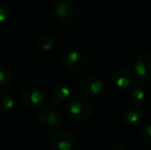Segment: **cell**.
I'll use <instances>...</instances> for the list:
<instances>
[{
	"mask_svg": "<svg viewBox=\"0 0 151 150\" xmlns=\"http://www.w3.org/2000/svg\"><path fill=\"white\" fill-rule=\"evenodd\" d=\"M38 121L45 131L56 132L62 126V115L56 107L47 105L39 111Z\"/></svg>",
	"mask_w": 151,
	"mask_h": 150,
	"instance_id": "1",
	"label": "cell"
},
{
	"mask_svg": "<svg viewBox=\"0 0 151 150\" xmlns=\"http://www.w3.org/2000/svg\"><path fill=\"white\" fill-rule=\"evenodd\" d=\"M69 112L80 119H88L95 113V105L86 98L75 97L69 102Z\"/></svg>",
	"mask_w": 151,
	"mask_h": 150,
	"instance_id": "2",
	"label": "cell"
},
{
	"mask_svg": "<svg viewBox=\"0 0 151 150\" xmlns=\"http://www.w3.org/2000/svg\"><path fill=\"white\" fill-rule=\"evenodd\" d=\"M54 14L63 22H72L78 14L76 0H57L52 5Z\"/></svg>",
	"mask_w": 151,
	"mask_h": 150,
	"instance_id": "3",
	"label": "cell"
},
{
	"mask_svg": "<svg viewBox=\"0 0 151 150\" xmlns=\"http://www.w3.org/2000/svg\"><path fill=\"white\" fill-rule=\"evenodd\" d=\"M63 64L68 71L72 73H81L88 67V59L77 50H70L63 57Z\"/></svg>",
	"mask_w": 151,
	"mask_h": 150,
	"instance_id": "4",
	"label": "cell"
},
{
	"mask_svg": "<svg viewBox=\"0 0 151 150\" xmlns=\"http://www.w3.org/2000/svg\"><path fill=\"white\" fill-rule=\"evenodd\" d=\"M111 81L119 90H127L136 83L135 73L127 68H118L112 73Z\"/></svg>",
	"mask_w": 151,
	"mask_h": 150,
	"instance_id": "5",
	"label": "cell"
},
{
	"mask_svg": "<svg viewBox=\"0 0 151 150\" xmlns=\"http://www.w3.org/2000/svg\"><path fill=\"white\" fill-rule=\"evenodd\" d=\"M21 101L26 107L35 109L42 106L45 102V95L41 90L35 88H26L21 95Z\"/></svg>",
	"mask_w": 151,
	"mask_h": 150,
	"instance_id": "6",
	"label": "cell"
},
{
	"mask_svg": "<svg viewBox=\"0 0 151 150\" xmlns=\"http://www.w3.org/2000/svg\"><path fill=\"white\" fill-rule=\"evenodd\" d=\"M81 88L84 94L91 98L100 97L104 93V83L100 78L93 75H88L84 77L81 81Z\"/></svg>",
	"mask_w": 151,
	"mask_h": 150,
	"instance_id": "7",
	"label": "cell"
},
{
	"mask_svg": "<svg viewBox=\"0 0 151 150\" xmlns=\"http://www.w3.org/2000/svg\"><path fill=\"white\" fill-rule=\"evenodd\" d=\"M135 74L143 79H151V54H142L134 63Z\"/></svg>",
	"mask_w": 151,
	"mask_h": 150,
	"instance_id": "8",
	"label": "cell"
},
{
	"mask_svg": "<svg viewBox=\"0 0 151 150\" xmlns=\"http://www.w3.org/2000/svg\"><path fill=\"white\" fill-rule=\"evenodd\" d=\"M73 144V136L68 132L56 133L50 139V145L54 150H71Z\"/></svg>",
	"mask_w": 151,
	"mask_h": 150,
	"instance_id": "9",
	"label": "cell"
},
{
	"mask_svg": "<svg viewBox=\"0 0 151 150\" xmlns=\"http://www.w3.org/2000/svg\"><path fill=\"white\" fill-rule=\"evenodd\" d=\"M122 119L125 126L129 128H134L141 123L142 121V113L137 106H129L124 109L122 113Z\"/></svg>",
	"mask_w": 151,
	"mask_h": 150,
	"instance_id": "10",
	"label": "cell"
},
{
	"mask_svg": "<svg viewBox=\"0 0 151 150\" xmlns=\"http://www.w3.org/2000/svg\"><path fill=\"white\" fill-rule=\"evenodd\" d=\"M71 97V88L66 84H59L52 93V100L58 105L66 103Z\"/></svg>",
	"mask_w": 151,
	"mask_h": 150,
	"instance_id": "11",
	"label": "cell"
},
{
	"mask_svg": "<svg viewBox=\"0 0 151 150\" xmlns=\"http://www.w3.org/2000/svg\"><path fill=\"white\" fill-rule=\"evenodd\" d=\"M14 80V72L5 65H0V90L9 88Z\"/></svg>",
	"mask_w": 151,
	"mask_h": 150,
	"instance_id": "12",
	"label": "cell"
},
{
	"mask_svg": "<svg viewBox=\"0 0 151 150\" xmlns=\"http://www.w3.org/2000/svg\"><path fill=\"white\" fill-rule=\"evenodd\" d=\"M147 99V94L141 88H133L127 94V100L133 106H141Z\"/></svg>",
	"mask_w": 151,
	"mask_h": 150,
	"instance_id": "13",
	"label": "cell"
},
{
	"mask_svg": "<svg viewBox=\"0 0 151 150\" xmlns=\"http://www.w3.org/2000/svg\"><path fill=\"white\" fill-rule=\"evenodd\" d=\"M36 46L42 52H50L55 47V41L50 36L42 34L39 35L36 39Z\"/></svg>",
	"mask_w": 151,
	"mask_h": 150,
	"instance_id": "14",
	"label": "cell"
},
{
	"mask_svg": "<svg viewBox=\"0 0 151 150\" xmlns=\"http://www.w3.org/2000/svg\"><path fill=\"white\" fill-rule=\"evenodd\" d=\"M14 106V101L12 97L6 93L0 94V111L3 113L10 111Z\"/></svg>",
	"mask_w": 151,
	"mask_h": 150,
	"instance_id": "15",
	"label": "cell"
},
{
	"mask_svg": "<svg viewBox=\"0 0 151 150\" xmlns=\"http://www.w3.org/2000/svg\"><path fill=\"white\" fill-rule=\"evenodd\" d=\"M10 17V8L7 4H0V26H3Z\"/></svg>",
	"mask_w": 151,
	"mask_h": 150,
	"instance_id": "16",
	"label": "cell"
},
{
	"mask_svg": "<svg viewBox=\"0 0 151 150\" xmlns=\"http://www.w3.org/2000/svg\"><path fill=\"white\" fill-rule=\"evenodd\" d=\"M142 139L145 144L151 146V124H148L144 128L143 132H142Z\"/></svg>",
	"mask_w": 151,
	"mask_h": 150,
	"instance_id": "17",
	"label": "cell"
},
{
	"mask_svg": "<svg viewBox=\"0 0 151 150\" xmlns=\"http://www.w3.org/2000/svg\"><path fill=\"white\" fill-rule=\"evenodd\" d=\"M111 150H127V149L123 146H115V147H113Z\"/></svg>",
	"mask_w": 151,
	"mask_h": 150,
	"instance_id": "18",
	"label": "cell"
}]
</instances>
